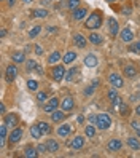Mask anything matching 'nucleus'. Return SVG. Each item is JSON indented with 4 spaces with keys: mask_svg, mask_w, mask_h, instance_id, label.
I'll use <instances>...</instances> for the list:
<instances>
[{
    "mask_svg": "<svg viewBox=\"0 0 140 158\" xmlns=\"http://www.w3.org/2000/svg\"><path fill=\"white\" fill-rule=\"evenodd\" d=\"M102 21H104V13L100 10H96L88 16V19L85 21V27L89 31H96L102 26Z\"/></svg>",
    "mask_w": 140,
    "mask_h": 158,
    "instance_id": "nucleus-1",
    "label": "nucleus"
},
{
    "mask_svg": "<svg viewBox=\"0 0 140 158\" xmlns=\"http://www.w3.org/2000/svg\"><path fill=\"white\" fill-rule=\"evenodd\" d=\"M51 78L54 80V81H62L64 78H65V69H64V66L62 64H54V66L51 67Z\"/></svg>",
    "mask_w": 140,
    "mask_h": 158,
    "instance_id": "nucleus-2",
    "label": "nucleus"
},
{
    "mask_svg": "<svg viewBox=\"0 0 140 158\" xmlns=\"http://www.w3.org/2000/svg\"><path fill=\"white\" fill-rule=\"evenodd\" d=\"M96 126L99 129H108L111 126V118L108 114H99L97 115V122H96Z\"/></svg>",
    "mask_w": 140,
    "mask_h": 158,
    "instance_id": "nucleus-3",
    "label": "nucleus"
},
{
    "mask_svg": "<svg viewBox=\"0 0 140 158\" xmlns=\"http://www.w3.org/2000/svg\"><path fill=\"white\" fill-rule=\"evenodd\" d=\"M21 139H22V128H19V126L13 128L11 133H10V136H8V141H10V144H16V142H19Z\"/></svg>",
    "mask_w": 140,
    "mask_h": 158,
    "instance_id": "nucleus-4",
    "label": "nucleus"
},
{
    "mask_svg": "<svg viewBox=\"0 0 140 158\" xmlns=\"http://www.w3.org/2000/svg\"><path fill=\"white\" fill-rule=\"evenodd\" d=\"M59 106H61V101H59L58 98H51V99L48 101V104H45V106H43V110H45L46 114H53Z\"/></svg>",
    "mask_w": 140,
    "mask_h": 158,
    "instance_id": "nucleus-5",
    "label": "nucleus"
},
{
    "mask_svg": "<svg viewBox=\"0 0 140 158\" xmlns=\"http://www.w3.org/2000/svg\"><path fill=\"white\" fill-rule=\"evenodd\" d=\"M18 77V69L14 64H10V66H6V70H5V80L8 83L14 81V78Z\"/></svg>",
    "mask_w": 140,
    "mask_h": 158,
    "instance_id": "nucleus-6",
    "label": "nucleus"
},
{
    "mask_svg": "<svg viewBox=\"0 0 140 158\" xmlns=\"http://www.w3.org/2000/svg\"><path fill=\"white\" fill-rule=\"evenodd\" d=\"M108 81L111 83V86H115V88H123V85H124L123 77H121L119 73H115V72L108 75Z\"/></svg>",
    "mask_w": 140,
    "mask_h": 158,
    "instance_id": "nucleus-7",
    "label": "nucleus"
},
{
    "mask_svg": "<svg viewBox=\"0 0 140 158\" xmlns=\"http://www.w3.org/2000/svg\"><path fill=\"white\" fill-rule=\"evenodd\" d=\"M3 123L8 126V128H16L18 126V123H19V117H18L16 114H8V115H5V118H3Z\"/></svg>",
    "mask_w": 140,
    "mask_h": 158,
    "instance_id": "nucleus-8",
    "label": "nucleus"
},
{
    "mask_svg": "<svg viewBox=\"0 0 140 158\" xmlns=\"http://www.w3.org/2000/svg\"><path fill=\"white\" fill-rule=\"evenodd\" d=\"M83 145H85V137L83 136H75V139L69 141V147H72L73 150H80V148H83Z\"/></svg>",
    "mask_w": 140,
    "mask_h": 158,
    "instance_id": "nucleus-9",
    "label": "nucleus"
},
{
    "mask_svg": "<svg viewBox=\"0 0 140 158\" xmlns=\"http://www.w3.org/2000/svg\"><path fill=\"white\" fill-rule=\"evenodd\" d=\"M108 32H110L111 37H116L119 34V24L115 18H110L108 19Z\"/></svg>",
    "mask_w": 140,
    "mask_h": 158,
    "instance_id": "nucleus-10",
    "label": "nucleus"
},
{
    "mask_svg": "<svg viewBox=\"0 0 140 158\" xmlns=\"http://www.w3.org/2000/svg\"><path fill=\"white\" fill-rule=\"evenodd\" d=\"M61 107H62L64 112H70V110L75 107V101H73V98L67 96V98H64V99L61 101Z\"/></svg>",
    "mask_w": 140,
    "mask_h": 158,
    "instance_id": "nucleus-11",
    "label": "nucleus"
},
{
    "mask_svg": "<svg viewBox=\"0 0 140 158\" xmlns=\"http://www.w3.org/2000/svg\"><path fill=\"white\" fill-rule=\"evenodd\" d=\"M119 37H121V40H123L124 43H130L134 40V32L129 29V27H126V29H123L119 32Z\"/></svg>",
    "mask_w": 140,
    "mask_h": 158,
    "instance_id": "nucleus-12",
    "label": "nucleus"
},
{
    "mask_svg": "<svg viewBox=\"0 0 140 158\" xmlns=\"http://www.w3.org/2000/svg\"><path fill=\"white\" fill-rule=\"evenodd\" d=\"M121 147H123V142H121L119 139H110L108 144H107L108 152H118V150H121Z\"/></svg>",
    "mask_w": 140,
    "mask_h": 158,
    "instance_id": "nucleus-13",
    "label": "nucleus"
},
{
    "mask_svg": "<svg viewBox=\"0 0 140 158\" xmlns=\"http://www.w3.org/2000/svg\"><path fill=\"white\" fill-rule=\"evenodd\" d=\"M73 43H75L78 48H86L88 40H86V37H83L81 34H75L73 35Z\"/></svg>",
    "mask_w": 140,
    "mask_h": 158,
    "instance_id": "nucleus-14",
    "label": "nucleus"
},
{
    "mask_svg": "<svg viewBox=\"0 0 140 158\" xmlns=\"http://www.w3.org/2000/svg\"><path fill=\"white\" fill-rule=\"evenodd\" d=\"M88 40L92 45H102V43H104V37H102L100 34H97V32H91L88 35Z\"/></svg>",
    "mask_w": 140,
    "mask_h": 158,
    "instance_id": "nucleus-15",
    "label": "nucleus"
},
{
    "mask_svg": "<svg viewBox=\"0 0 140 158\" xmlns=\"http://www.w3.org/2000/svg\"><path fill=\"white\" fill-rule=\"evenodd\" d=\"M123 75H126V78H134L137 75V69L132 66V64H127L123 69Z\"/></svg>",
    "mask_w": 140,
    "mask_h": 158,
    "instance_id": "nucleus-16",
    "label": "nucleus"
},
{
    "mask_svg": "<svg viewBox=\"0 0 140 158\" xmlns=\"http://www.w3.org/2000/svg\"><path fill=\"white\" fill-rule=\"evenodd\" d=\"M83 62H85V66H86V67H96V66H97V62H99V59H97L96 54H88Z\"/></svg>",
    "mask_w": 140,
    "mask_h": 158,
    "instance_id": "nucleus-17",
    "label": "nucleus"
},
{
    "mask_svg": "<svg viewBox=\"0 0 140 158\" xmlns=\"http://www.w3.org/2000/svg\"><path fill=\"white\" fill-rule=\"evenodd\" d=\"M11 61L16 64H22L26 61V51H14L11 54Z\"/></svg>",
    "mask_w": 140,
    "mask_h": 158,
    "instance_id": "nucleus-18",
    "label": "nucleus"
},
{
    "mask_svg": "<svg viewBox=\"0 0 140 158\" xmlns=\"http://www.w3.org/2000/svg\"><path fill=\"white\" fill-rule=\"evenodd\" d=\"M70 131H72V126L67 125V123H64V125H61V126L58 128V136H61V137H67V136L70 134Z\"/></svg>",
    "mask_w": 140,
    "mask_h": 158,
    "instance_id": "nucleus-19",
    "label": "nucleus"
},
{
    "mask_svg": "<svg viewBox=\"0 0 140 158\" xmlns=\"http://www.w3.org/2000/svg\"><path fill=\"white\" fill-rule=\"evenodd\" d=\"M46 147H48V152L50 153L59 152V142L54 141V139H48V141H46Z\"/></svg>",
    "mask_w": 140,
    "mask_h": 158,
    "instance_id": "nucleus-20",
    "label": "nucleus"
},
{
    "mask_svg": "<svg viewBox=\"0 0 140 158\" xmlns=\"http://www.w3.org/2000/svg\"><path fill=\"white\" fill-rule=\"evenodd\" d=\"M86 15H88V8H80L78 6L77 10L73 11V19H75V21H81Z\"/></svg>",
    "mask_w": 140,
    "mask_h": 158,
    "instance_id": "nucleus-21",
    "label": "nucleus"
},
{
    "mask_svg": "<svg viewBox=\"0 0 140 158\" xmlns=\"http://www.w3.org/2000/svg\"><path fill=\"white\" fill-rule=\"evenodd\" d=\"M38 155H40V152L37 150V147H32V145L26 147V150H24V156H27V158H37Z\"/></svg>",
    "mask_w": 140,
    "mask_h": 158,
    "instance_id": "nucleus-22",
    "label": "nucleus"
},
{
    "mask_svg": "<svg viewBox=\"0 0 140 158\" xmlns=\"http://www.w3.org/2000/svg\"><path fill=\"white\" fill-rule=\"evenodd\" d=\"M62 61H64V64H72V62H75L77 61V53L75 51H67L64 54V58H62Z\"/></svg>",
    "mask_w": 140,
    "mask_h": 158,
    "instance_id": "nucleus-23",
    "label": "nucleus"
},
{
    "mask_svg": "<svg viewBox=\"0 0 140 158\" xmlns=\"http://www.w3.org/2000/svg\"><path fill=\"white\" fill-rule=\"evenodd\" d=\"M64 118H65V114H64V110H58V109H56L54 112L51 114V120H53L54 123H61Z\"/></svg>",
    "mask_w": 140,
    "mask_h": 158,
    "instance_id": "nucleus-24",
    "label": "nucleus"
},
{
    "mask_svg": "<svg viewBox=\"0 0 140 158\" xmlns=\"http://www.w3.org/2000/svg\"><path fill=\"white\" fill-rule=\"evenodd\" d=\"M127 145L132 150H140V139L138 137H127Z\"/></svg>",
    "mask_w": 140,
    "mask_h": 158,
    "instance_id": "nucleus-25",
    "label": "nucleus"
},
{
    "mask_svg": "<svg viewBox=\"0 0 140 158\" xmlns=\"http://www.w3.org/2000/svg\"><path fill=\"white\" fill-rule=\"evenodd\" d=\"M8 136V126L5 123L0 125V145H5V141H6V137Z\"/></svg>",
    "mask_w": 140,
    "mask_h": 158,
    "instance_id": "nucleus-26",
    "label": "nucleus"
},
{
    "mask_svg": "<svg viewBox=\"0 0 140 158\" xmlns=\"http://www.w3.org/2000/svg\"><path fill=\"white\" fill-rule=\"evenodd\" d=\"M61 58H62L61 51H58V50H56V51H53V53L50 54V58H48V62L51 64V66H54L56 62H59V61H61Z\"/></svg>",
    "mask_w": 140,
    "mask_h": 158,
    "instance_id": "nucleus-27",
    "label": "nucleus"
},
{
    "mask_svg": "<svg viewBox=\"0 0 140 158\" xmlns=\"http://www.w3.org/2000/svg\"><path fill=\"white\" fill-rule=\"evenodd\" d=\"M30 136H32V139H40V137L43 136V131L40 129V126H38V125L30 126Z\"/></svg>",
    "mask_w": 140,
    "mask_h": 158,
    "instance_id": "nucleus-28",
    "label": "nucleus"
},
{
    "mask_svg": "<svg viewBox=\"0 0 140 158\" xmlns=\"http://www.w3.org/2000/svg\"><path fill=\"white\" fill-rule=\"evenodd\" d=\"M78 73H80V69L78 67H72L67 73H65V80H67V81H73Z\"/></svg>",
    "mask_w": 140,
    "mask_h": 158,
    "instance_id": "nucleus-29",
    "label": "nucleus"
},
{
    "mask_svg": "<svg viewBox=\"0 0 140 158\" xmlns=\"http://www.w3.org/2000/svg\"><path fill=\"white\" fill-rule=\"evenodd\" d=\"M119 115H121V117L130 115V109H129V106L126 104V102H121V106H119Z\"/></svg>",
    "mask_w": 140,
    "mask_h": 158,
    "instance_id": "nucleus-30",
    "label": "nucleus"
},
{
    "mask_svg": "<svg viewBox=\"0 0 140 158\" xmlns=\"http://www.w3.org/2000/svg\"><path fill=\"white\" fill-rule=\"evenodd\" d=\"M48 10H45V8H38V10H34L32 11V16L34 18H46L48 16Z\"/></svg>",
    "mask_w": 140,
    "mask_h": 158,
    "instance_id": "nucleus-31",
    "label": "nucleus"
},
{
    "mask_svg": "<svg viewBox=\"0 0 140 158\" xmlns=\"http://www.w3.org/2000/svg\"><path fill=\"white\" fill-rule=\"evenodd\" d=\"M85 136L86 137H94L96 136V129H94V126H92V125H88L86 128H85Z\"/></svg>",
    "mask_w": 140,
    "mask_h": 158,
    "instance_id": "nucleus-32",
    "label": "nucleus"
},
{
    "mask_svg": "<svg viewBox=\"0 0 140 158\" xmlns=\"http://www.w3.org/2000/svg\"><path fill=\"white\" fill-rule=\"evenodd\" d=\"M40 32H42V26H35V27H32L30 32H29V39H35V37L38 35Z\"/></svg>",
    "mask_w": 140,
    "mask_h": 158,
    "instance_id": "nucleus-33",
    "label": "nucleus"
},
{
    "mask_svg": "<svg viewBox=\"0 0 140 158\" xmlns=\"http://www.w3.org/2000/svg\"><path fill=\"white\" fill-rule=\"evenodd\" d=\"M67 6H69L70 11H75L77 8L80 6V0H69V2H67Z\"/></svg>",
    "mask_w": 140,
    "mask_h": 158,
    "instance_id": "nucleus-34",
    "label": "nucleus"
},
{
    "mask_svg": "<svg viewBox=\"0 0 140 158\" xmlns=\"http://www.w3.org/2000/svg\"><path fill=\"white\" fill-rule=\"evenodd\" d=\"M37 125L40 126V129H42V131H43V134H50V131H51V128H50V125L46 123V122H38V123H37Z\"/></svg>",
    "mask_w": 140,
    "mask_h": 158,
    "instance_id": "nucleus-35",
    "label": "nucleus"
},
{
    "mask_svg": "<svg viewBox=\"0 0 140 158\" xmlns=\"http://www.w3.org/2000/svg\"><path fill=\"white\" fill-rule=\"evenodd\" d=\"M37 101H38L40 104H43L45 101H48V94H46L45 91H37Z\"/></svg>",
    "mask_w": 140,
    "mask_h": 158,
    "instance_id": "nucleus-36",
    "label": "nucleus"
},
{
    "mask_svg": "<svg viewBox=\"0 0 140 158\" xmlns=\"http://www.w3.org/2000/svg\"><path fill=\"white\" fill-rule=\"evenodd\" d=\"M27 88L30 91H37L38 89V81L37 80H27Z\"/></svg>",
    "mask_w": 140,
    "mask_h": 158,
    "instance_id": "nucleus-37",
    "label": "nucleus"
},
{
    "mask_svg": "<svg viewBox=\"0 0 140 158\" xmlns=\"http://www.w3.org/2000/svg\"><path fill=\"white\" fill-rule=\"evenodd\" d=\"M37 66H38V64H37L34 59H29V61H26V67H27V70L29 72H32V70H35L37 69Z\"/></svg>",
    "mask_w": 140,
    "mask_h": 158,
    "instance_id": "nucleus-38",
    "label": "nucleus"
},
{
    "mask_svg": "<svg viewBox=\"0 0 140 158\" xmlns=\"http://www.w3.org/2000/svg\"><path fill=\"white\" fill-rule=\"evenodd\" d=\"M116 89H118V88H115V86L108 89V94H107V96H108V99H110V101H115V99L118 98V93H116Z\"/></svg>",
    "mask_w": 140,
    "mask_h": 158,
    "instance_id": "nucleus-39",
    "label": "nucleus"
},
{
    "mask_svg": "<svg viewBox=\"0 0 140 158\" xmlns=\"http://www.w3.org/2000/svg\"><path fill=\"white\" fill-rule=\"evenodd\" d=\"M130 126H132V129L137 133V136L140 137V122H137V120H134V122H130Z\"/></svg>",
    "mask_w": 140,
    "mask_h": 158,
    "instance_id": "nucleus-40",
    "label": "nucleus"
},
{
    "mask_svg": "<svg viewBox=\"0 0 140 158\" xmlns=\"http://www.w3.org/2000/svg\"><path fill=\"white\" fill-rule=\"evenodd\" d=\"M121 102H123V101H121V98L118 96L115 101H111V104H113V110H119V106H121Z\"/></svg>",
    "mask_w": 140,
    "mask_h": 158,
    "instance_id": "nucleus-41",
    "label": "nucleus"
},
{
    "mask_svg": "<svg viewBox=\"0 0 140 158\" xmlns=\"http://www.w3.org/2000/svg\"><path fill=\"white\" fill-rule=\"evenodd\" d=\"M37 150H38L40 153H46L48 152V147H46V144H38L37 145Z\"/></svg>",
    "mask_w": 140,
    "mask_h": 158,
    "instance_id": "nucleus-42",
    "label": "nucleus"
},
{
    "mask_svg": "<svg viewBox=\"0 0 140 158\" xmlns=\"http://www.w3.org/2000/svg\"><path fill=\"white\" fill-rule=\"evenodd\" d=\"M94 89H96V88H94V85H91V86H88V88L85 89V96H91L92 93H94Z\"/></svg>",
    "mask_w": 140,
    "mask_h": 158,
    "instance_id": "nucleus-43",
    "label": "nucleus"
},
{
    "mask_svg": "<svg viewBox=\"0 0 140 158\" xmlns=\"http://www.w3.org/2000/svg\"><path fill=\"white\" fill-rule=\"evenodd\" d=\"M34 51H35V54H37V56H42V54H43V50H42V46H40V45H35Z\"/></svg>",
    "mask_w": 140,
    "mask_h": 158,
    "instance_id": "nucleus-44",
    "label": "nucleus"
},
{
    "mask_svg": "<svg viewBox=\"0 0 140 158\" xmlns=\"http://www.w3.org/2000/svg\"><path fill=\"white\" fill-rule=\"evenodd\" d=\"M35 72L38 73V75H43V67L42 66H37V69H35Z\"/></svg>",
    "mask_w": 140,
    "mask_h": 158,
    "instance_id": "nucleus-45",
    "label": "nucleus"
},
{
    "mask_svg": "<svg viewBox=\"0 0 140 158\" xmlns=\"http://www.w3.org/2000/svg\"><path fill=\"white\" fill-rule=\"evenodd\" d=\"M0 112H2V115H5L6 109H5V104H0Z\"/></svg>",
    "mask_w": 140,
    "mask_h": 158,
    "instance_id": "nucleus-46",
    "label": "nucleus"
},
{
    "mask_svg": "<svg viewBox=\"0 0 140 158\" xmlns=\"http://www.w3.org/2000/svg\"><path fill=\"white\" fill-rule=\"evenodd\" d=\"M0 37H2V39H3V37H6V29H2V31H0Z\"/></svg>",
    "mask_w": 140,
    "mask_h": 158,
    "instance_id": "nucleus-47",
    "label": "nucleus"
},
{
    "mask_svg": "<svg viewBox=\"0 0 140 158\" xmlns=\"http://www.w3.org/2000/svg\"><path fill=\"white\" fill-rule=\"evenodd\" d=\"M92 85H94V88H97V86L100 85V81H99V80H94V81H92Z\"/></svg>",
    "mask_w": 140,
    "mask_h": 158,
    "instance_id": "nucleus-48",
    "label": "nucleus"
},
{
    "mask_svg": "<svg viewBox=\"0 0 140 158\" xmlns=\"http://www.w3.org/2000/svg\"><path fill=\"white\" fill-rule=\"evenodd\" d=\"M83 122H85V117L80 115V117H78V123H83Z\"/></svg>",
    "mask_w": 140,
    "mask_h": 158,
    "instance_id": "nucleus-49",
    "label": "nucleus"
},
{
    "mask_svg": "<svg viewBox=\"0 0 140 158\" xmlns=\"http://www.w3.org/2000/svg\"><path fill=\"white\" fill-rule=\"evenodd\" d=\"M56 31H58L56 27H50V26H48V32H56Z\"/></svg>",
    "mask_w": 140,
    "mask_h": 158,
    "instance_id": "nucleus-50",
    "label": "nucleus"
},
{
    "mask_svg": "<svg viewBox=\"0 0 140 158\" xmlns=\"http://www.w3.org/2000/svg\"><path fill=\"white\" fill-rule=\"evenodd\" d=\"M135 114H137V115H140V104L135 107Z\"/></svg>",
    "mask_w": 140,
    "mask_h": 158,
    "instance_id": "nucleus-51",
    "label": "nucleus"
},
{
    "mask_svg": "<svg viewBox=\"0 0 140 158\" xmlns=\"http://www.w3.org/2000/svg\"><path fill=\"white\" fill-rule=\"evenodd\" d=\"M14 2H16V0H8V5L13 6V5H14Z\"/></svg>",
    "mask_w": 140,
    "mask_h": 158,
    "instance_id": "nucleus-52",
    "label": "nucleus"
},
{
    "mask_svg": "<svg viewBox=\"0 0 140 158\" xmlns=\"http://www.w3.org/2000/svg\"><path fill=\"white\" fill-rule=\"evenodd\" d=\"M22 2H24V3H30V2H32V0H22Z\"/></svg>",
    "mask_w": 140,
    "mask_h": 158,
    "instance_id": "nucleus-53",
    "label": "nucleus"
},
{
    "mask_svg": "<svg viewBox=\"0 0 140 158\" xmlns=\"http://www.w3.org/2000/svg\"><path fill=\"white\" fill-rule=\"evenodd\" d=\"M107 2H108V3H113V2H116V0H107Z\"/></svg>",
    "mask_w": 140,
    "mask_h": 158,
    "instance_id": "nucleus-54",
    "label": "nucleus"
},
{
    "mask_svg": "<svg viewBox=\"0 0 140 158\" xmlns=\"http://www.w3.org/2000/svg\"><path fill=\"white\" fill-rule=\"evenodd\" d=\"M137 46H138V53H140V42H137Z\"/></svg>",
    "mask_w": 140,
    "mask_h": 158,
    "instance_id": "nucleus-55",
    "label": "nucleus"
}]
</instances>
